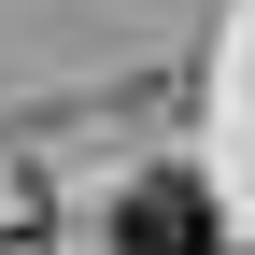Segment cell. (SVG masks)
<instances>
[{"mask_svg": "<svg viewBox=\"0 0 255 255\" xmlns=\"http://www.w3.org/2000/svg\"><path fill=\"white\" fill-rule=\"evenodd\" d=\"M114 255H213V199H199V170H142L114 199Z\"/></svg>", "mask_w": 255, "mask_h": 255, "instance_id": "1", "label": "cell"}]
</instances>
